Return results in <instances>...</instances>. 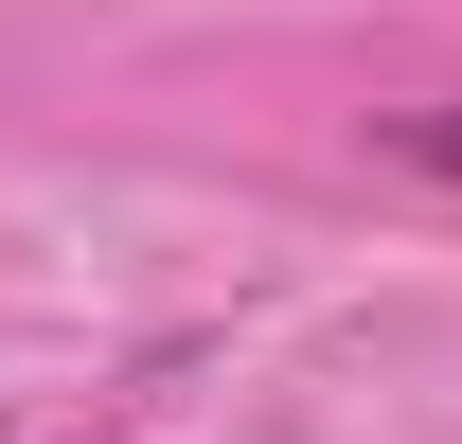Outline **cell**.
<instances>
[{
  "label": "cell",
  "mask_w": 462,
  "mask_h": 444,
  "mask_svg": "<svg viewBox=\"0 0 462 444\" xmlns=\"http://www.w3.org/2000/svg\"><path fill=\"white\" fill-rule=\"evenodd\" d=\"M409 161H427V178H462V107H427V125H409Z\"/></svg>",
  "instance_id": "cell-1"
}]
</instances>
